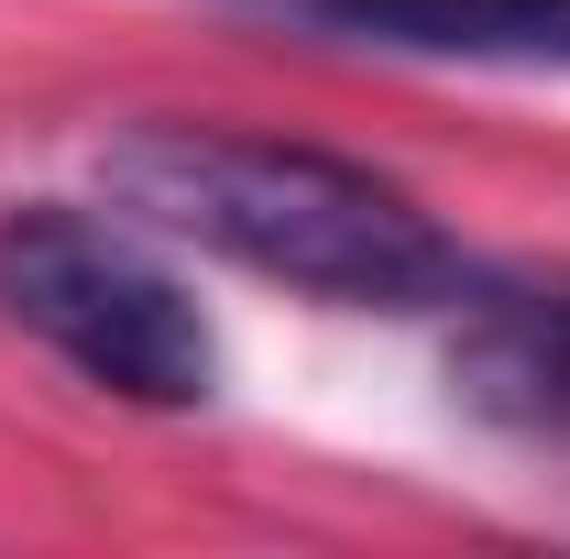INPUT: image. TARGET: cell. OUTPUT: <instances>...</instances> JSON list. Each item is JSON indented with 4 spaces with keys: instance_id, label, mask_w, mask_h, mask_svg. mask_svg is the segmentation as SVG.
<instances>
[{
    "instance_id": "cell-1",
    "label": "cell",
    "mask_w": 570,
    "mask_h": 559,
    "mask_svg": "<svg viewBox=\"0 0 570 559\" xmlns=\"http://www.w3.org/2000/svg\"><path fill=\"white\" fill-rule=\"evenodd\" d=\"M99 187L154 242H198L318 307L406 318V307H461L483 285V264L395 176L318 154V143L230 133V121H121L99 143Z\"/></svg>"
},
{
    "instance_id": "cell-2",
    "label": "cell",
    "mask_w": 570,
    "mask_h": 559,
    "mask_svg": "<svg viewBox=\"0 0 570 559\" xmlns=\"http://www.w3.org/2000/svg\"><path fill=\"white\" fill-rule=\"evenodd\" d=\"M0 318L45 341L77 384L187 418L219 395V330L187 296V275L142 242L132 209H77V198H22L0 209Z\"/></svg>"
},
{
    "instance_id": "cell-3",
    "label": "cell",
    "mask_w": 570,
    "mask_h": 559,
    "mask_svg": "<svg viewBox=\"0 0 570 559\" xmlns=\"http://www.w3.org/2000/svg\"><path fill=\"white\" fill-rule=\"evenodd\" d=\"M307 45H362V56H417V67H515L570 77V0H230Z\"/></svg>"
},
{
    "instance_id": "cell-4",
    "label": "cell",
    "mask_w": 570,
    "mask_h": 559,
    "mask_svg": "<svg viewBox=\"0 0 570 559\" xmlns=\"http://www.w3.org/2000/svg\"><path fill=\"white\" fill-rule=\"evenodd\" d=\"M450 395L494 439L570 461V285H472L450 330Z\"/></svg>"
}]
</instances>
